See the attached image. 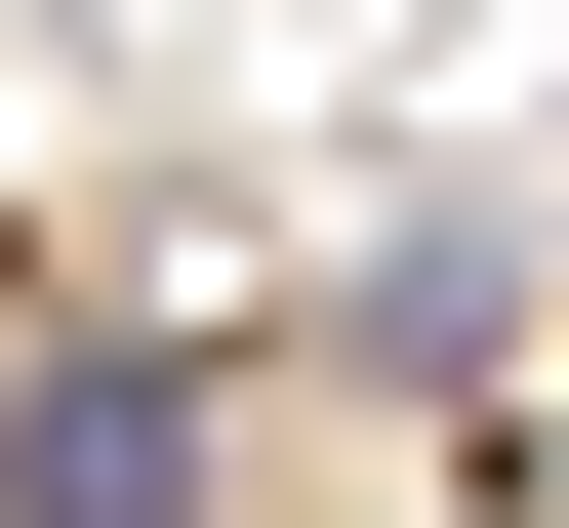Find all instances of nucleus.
Here are the masks:
<instances>
[{
    "instance_id": "1",
    "label": "nucleus",
    "mask_w": 569,
    "mask_h": 528,
    "mask_svg": "<svg viewBox=\"0 0 569 528\" xmlns=\"http://www.w3.org/2000/svg\"><path fill=\"white\" fill-rule=\"evenodd\" d=\"M0 528H203V366L163 326H41L0 366Z\"/></svg>"
}]
</instances>
